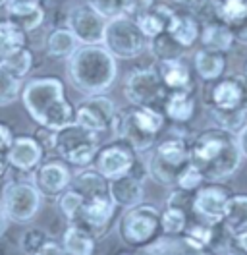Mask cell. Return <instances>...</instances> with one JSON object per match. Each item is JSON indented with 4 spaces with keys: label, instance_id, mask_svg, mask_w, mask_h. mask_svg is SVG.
<instances>
[{
    "label": "cell",
    "instance_id": "cell-1",
    "mask_svg": "<svg viewBox=\"0 0 247 255\" xmlns=\"http://www.w3.org/2000/svg\"><path fill=\"white\" fill-rule=\"evenodd\" d=\"M242 151L236 133L222 128H209L197 133L189 143V160L205 182H220L230 178L242 164Z\"/></svg>",
    "mask_w": 247,
    "mask_h": 255
},
{
    "label": "cell",
    "instance_id": "cell-2",
    "mask_svg": "<svg viewBox=\"0 0 247 255\" xmlns=\"http://www.w3.org/2000/svg\"><path fill=\"white\" fill-rule=\"evenodd\" d=\"M33 122L46 129H60L74 122L76 111L64 97V83L58 78H35L19 93Z\"/></svg>",
    "mask_w": 247,
    "mask_h": 255
},
{
    "label": "cell",
    "instance_id": "cell-3",
    "mask_svg": "<svg viewBox=\"0 0 247 255\" xmlns=\"http://www.w3.org/2000/svg\"><path fill=\"white\" fill-rule=\"evenodd\" d=\"M116 58L103 45H81L68 58V78L79 93L103 95L116 81Z\"/></svg>",
    "mask_w": 247,
    "mask_h": 255
},
{
    "label": "cell",
    "instance_id": "cell-4",
    "mask_svg": "<svg viewBox=\"0 0 247 255\" xmlns=\"http://www.w3.org/2000/svg\"><path fill=\"white\" fill-rule=\"evenodd\" d=\"M164 128V114L156 109L133 107L127 112H116L114 118V133L118 139H124L135 153L149 151L160 131Z\"/></svg>",
    "mask_w": 247,
    "mask_h": 255
},
{
    "label": "cell",
    "instance_id": "cell-5",
    "mask_svg": "<svg viewBox=\"0 0 247 255\" xmlns=\"http://www.w3.org/2000/svg\"><path fill=\"white\" fill-rule=\"evenodd\" d=\"M118 236L131 250H143L162 236L160 228V211L149 205L139 203L129 207L118 223Z\"/></svg>",
    "mask_w": 247,
    "mask_h": 255
},
{
    "label": "cell",
    "instance_id": "cell-6",
    "mask_svg": "<svg viewBox=\"0 0 247 255\" xmlns=\"http://www.w3.org/2000/svg\"><path fill=\"white\" fill-rule=\"evenodd\" d=\"M101 147V135L76 122L54 131V151L64 162L74 166H89Z\"/></svg>",
    "mask_w": 247,
    "mask_h": 255
},
{
    "label": "cell",
    "instance_id": "cell-7",
    "mask_svg": "<svg viewBox=\"0 0 247 255\" xmlns=\"http://www.w3.org/2000/svg\"><path fill=\"white\" fill-rule=\"evenodd\" d=\"M189 162V143L184 137H168L164 141H158L153 159L147 162V168L149 176L156 184L176 188L178 178Z\"/></svg>",
    "mask_w": 247,
    "mask_h": 255
},
{
    "label": "cell",
    "instance_id": "cell-8",
    "mask_svg": "<svg viewBox=\"0 0 247 255\" xmlns=\"http://www.w3.org/2000/svg\"><path fill=\"white\" fill-rule=\"evenodd\" d=\"M103 47L114 58L129 60L143 54L149 47V39L141 33L137 21L127 16H116L107 19V27L103 35Z\"/></svg>",
    "mask_w": 247,
    "mask_h": 255
},
{
    "label": "cell",
    "instance_id": "cell-9",
    "mask_svg": "<svg viewBox=\"0 0 247 255\" xmlns=\"http://www.w3.org/2000/svg\"><path fill=\"white\" fill-rule=\"evenodd\" d=\"M124 95L133 107H147V109L160 111L162 101L166 97V87L156 70L137 68L125 76Z\"/></svg>",
    "mask_w": 247,
    "mask_h": 255
},
{
    "label": "cell",
    "instance_id": "cell-10",
    "mask_svg": "<svg viewBox=\"0 0 247 255\" xmlns=\"http://www.w3.org/2000/svg\"><path fill=\"white\" fill-rule=\"evenodd\" d=\"M43 195L31 182H12L2 191V205L8 221L14 223H29L31 219L39 213Z\"/></svg>",
    "mask_w": 247,
    "mask_h": 255
},
{
    "label": "cell",
    "instance_id": "cell-11",
    "mask_svg": "<svg viewBox=\"0 0 247 255\" xmlns=\"http://www.w3.org/2000/svg\"><path fill=\"white\" fill-rule=\"evenodd\" d=\"M207 105L215 111H246L247 112V78L246 76H226L209 81Z\"/></svg>",
    "mask_w": 247,
    "mask_h": 255
},
{
    "label": "cell",
    "instance_id": "cell-12",
    "mask_svg": "<svg viewBox=\"0 0 247 255\" xmlns=\"http://www.w3.org/2000/svg\"><path fill=\"white\" fill-rule=\"evenodd\" d=\"M139 153L131 149L124 139H114L112 143L101 145L95 157V166L107 180H114L120 176L129 174L133 164L137 162Z\"/></svg>",
    "mask_w": 247,
    "mask_h": 255
},
{
    "label": "cell",
    "instance_id": "cell-13",
    "mask_svg": "<svg viewBox=\"0 0 247 255\" xmlns=\"http://www.w3.org/2000/svg\"><path fill=\"white\" fill-rule=\"evenodd\" d=\"M116 112H118L116 105L108 97L91 95L87 97L83 103H79L74 122L101 135L108 129H112Z\"/></svg>",
    "mask_w": 247,
    "mask_h": 255
},
{
    "label": "cell",
    "instance_id": "cell-14",
    "mask_svg": "<svg viewBox=\"0 0 247 255\" xmlns=\"http://www.w3.org/2000/svg\"><path fill=\"white\" fill-rule=\"evenodd\" d=\"M66 27L81 45H103L107 19L99 16L89 4H81L70 10Z\"/></svg>",
    "mask_w": 247,
    "mask_h": 255
},
{
    "label": "cell",
    "instance_id": "cell-15",
    "mask_svg": "<svg viewBox=\"0 0 247 255\" xmlns=\"http://www.w3.org/2000/svg\"><path fill=\"white\" fill-rule=\"evenodd\" d=\"M228 188H222L218 184H203L193 191V213L201 217L205 223L220 224L224 221L226 203L230 199Z\"/></svg>",
    "mask_w": 247,
    "mask_h": 255
},
{
    "label": "cell",
    "instance_id": "cell-16",
    "mask_svg": "<svg viewBox=\"0 0 247 255\" xmlns=\"http://www.w3.org/2000/svg\"><path fill=\"white\" fill-rule=\"evenodd\" d=\"M114 211H116V205L108 193L87 197L76 224H81L83 228H87L95 238H105L108 228L112 226Z\"/></svg>",
    "mask_w": 247,
    "mask_h": 255
},
{
    "label": "cell",
    "instance_id": "cell-17",
    "mask_svg": "<svg viewBox=\"0 0 247 255\" xmlns=\"http://www.w3.org/2000/svg\"><path fill=\"white\" fill-rule=\"evenodd\" d=\"M72 172L66 166V162L60 160H48L37 166L33 172V186L39 190L41 195L56 197L70 188Z\"/></svg>",
    "mask_w": 247,
    "mask_h": 255
},
{
    "label": "cell",
    "instance_id": "cell-18",
    "mask_svg": "<svg viewBox=\"0 0 247 255\" xmlns=\"http://www.w3.org/2000/svg\"><path fill=\"white\" fill-rule=\"evenodd\" d=\"M43 147L33 135H15L8 149V162L21 172H35L43 162Z\"/></svg>",
    "mask_w": 247,
    "mask_h": 255
},
{
    "label": "cell",
    "instance_id": "cell-19",
    "mask_svg": "<svg viewBox=\"0 0 247 255\" xmlns=\"http://www.w3.org/2000/svg\"><path fill=\"white\" fill-rule=\"evenodd\" d=\"M216 14L234 33V39L247 45V0H215Z\"/></svg>",
    "mask_w": 247,
    "mask_h": 255
},
{
    "label": "cell",
    "instance_id": "cell-20",
    "mask_svg": "<svg viewBox=\"0 0 247 255\" xmlns=\"http://www.w3.org/2000/svg\"><path fill=\"white\" fill-rule=\"evenodd\" d=\"M108 195L116 207L129 209L139 205L143 203V180H139L133 174L108 180Z\"/></svg>",
    "mask_w": 247,
    "mask_h": 255
},
{
    "label": "cell",
    "instance_id": "cell-21",
    "mask_svg": "<svg viewBox=\"0 0 247 255\" xmlns=\"http://www.w3.org/2000/svg\"><path fill=\"white\" fill-rule=\"evenodd\" d=\"M4 8H6L8 19L17 23L23 31L37 29L45 19V10L41 6V0H6Z\"/></svg>",
    "mask_w": 247,
    "mask_h": 255
},
{
    "label": "cell",
    "instance_id": "cell-22",
    "mask_svg": "<svg viewBox=\"0 0 247 255\" xmlns=\"http://www.w3.org/2000/svg\"><path fill=\"white\" fill-rule=\"evenodd\" d=\"M139 252L143 255H215L207 248L195 246L185 236H164V234Z\"/></svg>",
    "mask_w": 247,
    "mask_h": 255
},
{
    "label": "cell",
    "instance_id": "cell-23",
    "mask_svg": "<svg viewBox=\"0 0 247 255\" xmlns=\"http://www.w3.org/2000/svg\"><path fill=\"white\" fill-rule=\"evenodd\" d=\"M166 33L182 48H189L199 39V21L191 12H172L168 25H166Z\"/></svg>",
    "mask_w": 247,
    "mask_h": 255
},
{
    "label": "cell",
    "instance_id": "cell-24",
    "mask_svg": "<svg viewBox=\"0 0 247 255\" xmlns=\"http://www.w3.org/2000/svg\"><path fill=\"white\" fill-rule=\"evenodd\" d=\"M160 111L176 124H184L195 114V99L191 91H166Z\"/></svg>",
    "mask_w": 247,
    "mask_h": 255
},
{
    "label": "cell",
    "instance_id": "cell-25",
    "mask_svg": "<svg viewBox=\"0 0 247 255\" xmlns=\"http://www.w3.org/2000/svg\"><path fill=\"white\" fill-rule=\"evenodd\" d=\"M166 91H191V74L182 58L160 60L156 68Z\"/></svg>",
    "mask_w": 247,
    "mask_h": 255
},
{
    "label": "cell",
    "instance_id": "cell-26",
    "mask_svg": "<svg viewBox=\"0 0 247 255\" xmlns=\"http://www.w3.org/2000/svg\"><path fill=\"white\" fill-rule=\"evenodd\" d=\"M62 248L66 255H95L97 238L81 224H70L64 230Z\"/></svg>",
    "mask_w": 247,
    "mask_h": 255
},
{
    "label": "cell",
    "instance_id": "cell-27",
    "mask_svg": "<svg viewBox=\"0 0 247 255\" xmlns=\"http://www.w3.org/2000/svg\"><path fill=\"white\" fill-rule=\"evenodd\" d=\"M193 64H195V72L199 74L201 80L215 81L222 78V74L226 70V52L201 48L193 56Z\"/></svg>",
    "mask_w": 247,
    "mask_h": 255
},
{
    "label": "cell",
    "instance_id": "cell-28",
    "mask_svg": "<svg viewBox=\"0 0 247 255\" xmlns=\"http://www.w3.org/2000/svg\"><path fill=\"white\" fill-rule=\"evenodd\" d=\"M199 39L203 43V48H211V50H218V52H226L230 50L234 45V33L226 23H222L220 19L215 21H207L201 27Z\"/></svg>",
    "mask_w": 247,
    "mask_h": 255
},
{
    "label": "cell",
    "instance_id": "cell-29",
    "mask_svg": "<svg viewBox=\"0 0 247 255\" xmlns=\"http://www.w3.org/2000/svg\"><path fill=\"white\" fill-rule=\"evenodd\" d=\"M27 47V31H23L12 19L0 21V62L8 60L19 52L21 48Z\"/></svg>",
    "mask_w": 247,
    "mask_h": 255
},
{
    "label": "cell",
    "instance_id": "cell-30",
    "mask_svg": "<svg viewBox=\"0 0 247 255\" xmlns=\"http://www.w3.org/2000/svg\"><path fill=\"white\" fill-rule=\"evenodd\" d=\"M70 186L79 191L85 199L108 193V180L97 168H85V170L76 172V176H72Z\"/></svg>",
    "mask_w": 247,
    "mask_h": 255
},
{
    "label": "cell",
    "instance_id": "cell-31",
    "mask_svg": "<svg viewBox=\"0 0 247 255\" xmlns=\"http://www.w3.org/2000/svg\"><path fill=\"white\" fill-rule=\"evenodd\" d=\"M174 10H170L166 6H153L149 12H145L143 16H139L137 21L141 33L151 41L154 37H158L160 33L166 31V25H168V19L172 16Z\"/></svg>",
    "mask_w": 247,
    "mask_h": 255
},
{
    "label": "cell",
    "instance_id": "cell-32",
    "mask_svg": "<svg viewBox=\"0 0 247 255\" xmlns=\"http://www.w3.org/2000/svg\"><path fill=\"white\" fill-rule=\"evenodd\" d=\"M77 50V39L68 27L54 29L46 37V52L52 58H70Z\"/></svg>",
    "mask_w": 247,
    "mask_h": 255
},
{
    "label": "cell",
    "instance_id": "cell-33",
    "mask_svg": "<svg viewBox=\"0 0 247 255\" xmlns=\"http://www.w3.org/2000/svg\"><path fill=\"white\" fill-rule=\"evenodd\" d=\"M189 215L178 207H168L160 213V228L164 236H184L185 228L189 226Z\"/></svg>",
    "mask_w": 247,
    "mask_h": 255
},
{
    "label": "cell",
    "instance_id": "cell-34",
    "mask_svg": "<svg viewBox=\"0 0 247 255\" xmlns=\"http://www.w3.org/2000/svg\"><path fill=\"white\" fill-rule=\"evenodd\" d=\"M149 50L153 52V56L160 62V60H172V58H182L185 48H182L168 33H160L158 37H154L149 41Z\"/></svg>",
    "mask_w": 247,
    "mask_h": 255
},
{
    "label": "cell",
    "instance_id": "cell-35",
    "mask_svg": "<svg viewBox=\"0 0 247 255\" xmlns=\"http://www.w3.org/2000/svg\"><path fill=\"white\" fill-rule=\"evenodd\" d=\"M247 223V193H238L230 195L228 203H226V213H224V228L232 230L240 224Z\"/></svg>",
    "mask_w": 247,
    "mask_h": 255
},
{
    "label": "cell",
    "instance_id": "cell-36",
    "mask_svg": "<svg viewBox=\"0 0 247 255\" xmlns=\"http://www.w3.org/2000/svg\"><path fill=\"white\" fill-rule=\"evenodd\" d=\"M21 93V80H17L14 74L0 62V107L12 105Z\"/></svg>",
    "mask_w": 247,
    "mask_h": 255
},
{
    "label": "cell",
    "instance_id": "cell-37",
    "mask_svg": "<svg viewBox=\"0 0 247 255\" xmlns=\"http://www.w3.org/2000/svg\"><path fill=\"white\" fill-rule=\"evenodd\" d=\"M209 111L216 122V128H222L230 133H238L247 124L246 111H215V109H209Z\"/></svg>",
    "mask_w": 247,
    "mask_h": 255
},
{
    "label": "cell",
    "instance_id": "cell-38",
    "mask_svg": "<svg viewBox=\"0 0 247 255\" xmlns=\"http://www.w3.org/2000/svg\"><path fill=\"white\" fill-rule=\"evenodd\" d=\"M85 203V197L76 190H66L64 193H60V201H58V207L60 213L70 221V224H76L79 219V213L81 207Z\"/></svg>",
    "mask_w": 247,
    "mask_h": 255
},
{
    "label": "cell",
    "instance_id": "cell-39",
    "mask_svg": "<svg viewBox=\"0 0 247 255\" xmlns=\"http://www.w3.org/2000/svg\"><path fill=\"white\" fill-rule=\"evenodd\" d=\"M4 66L14 74L17 80H23L33 68V52L29 48H21L19 52H15L14 56H10L8 60H4Z\"/></svg>",
    "mask_w": 247,
    "mask_h": 255
},
{
    "label": "cell",
    "instance_id": "cell-40",
    "mask_svg": "<svg viewBox=\"0 0 247 255\" xmlns=\"http://www.w3.org/2000/svg\"><path fill=\"white\" fill-rule=\"evenodd\" d=\"M48 240H50V236L46 234L43 228H29V230H25L21 234L19 246H21V252L25 255H35Z\"/></svg>",
    "mask_w": 247,
    "mask_h": 255
},
{
    "label": "cell",
    "instance_id": "cell-41",
    "mask_svg": "<svg viewBox=\"0 0 247 255\" xmlns=\"http://www.w3.org/2000/svg\"><path fill=\"white\" fill-rule=\"evenodd\" d=\"M205 184V178L201 174L199 170L189 162L187 166L184 168V172L180 174L178 178V184H176V188H180V190H185V191H195L197 188H201Z\"/></svg>",
    "mask_w": 247,
    "mask_h": 255
},
{
    "label": "cell",
    "instance_id": "cell-42",
    "mask_svg": "<svg viewBox=\"0 0 247 255\" xmlns=\"http://www.w3.org/2000/svg\"><path fill=\"white\" fill-rule=\"evenodd\" d=\"M93 10L105 19L122 16V0H87Z\"/></svg>",
    "mask_w": 247,
    "mask_h": 255
},
{
    "label": "cell",
    "instance_id": "cell-43",
    "mask_svg": "<svg viewBox=\"0 0 247 255\" xmlns=\"http://www.w3.org/2000/svg\"><path fill=\"white\" fill-rule=\"evenodd\" d=\"M154 6V0H122V14L131 19H137Z\"/></svg>",
    "mask_w": 247,
    "mask_h": 255
},
{
    "label": "cell",
    "instance_id": "cell-44",
    "mask_svg": "<svg viewBox=\"0 0 247 255\" xmlns=\"http://www.w3.org/2000/svg\"><path fill=\"white\" fill-rule=\"evenodd\" d=\"M228 236H230V240L234 242V246H236L238 250H242V252L247 254V223L228 230Z\"/></svg>",
    "mask_w": 247,
    "mask_h": 255
},
{
    "label": "cell",
    "instance_id": "cell-45",
    "mask_svg": "<svg viewBox=\"0 0 247 255\" xmlns=\"http://www.w3.org/2000/svg\"><path fill=\"white\" fill-rule=\"evenodd\" d=\"M35 139H37L39 145L43 147V151H54V131H52V129L41 128Z\"/></svg>",
    "mask_w": 247,
    "mask_h": 255
},
{
    "label": "cell",
    "instance_id": "cell-46",
    "mask_svg": "<svg viewBox=\"0 0 247 255\" xmlns=\"http://www.w3.org/2000/svg\"><path fill=\"white\" fill-rule=\"evenodd\" d=\"M207 2H209V0H174V4H178L182 10L191 12V14H197Z\"/></svg>",
    "mask_w": 247,
    "mask_h": 255
},
{
    "label": "cell",
    "instance_id": "cell-47",
    "mask_svg": "<svg viewBox=\"0 0 247 255\" xmlns=\"http://www.w3.org/2000/svg\"><path fill=\"white\" fill-rule=\"evenodd\" d=\"M35 255H66V252H64V248L60 244H56L54 240H48Z\"/></svg>",
    "mask_w": 247,
    "mask_h": 255
},
{
    "label": "cell",
    "instance_id": "cell-48",
    "mask_svg": "<svg viewBox=\"0 0 247 255\" xmlns=\"http://www.w3.org/2000/svg\"><path fill=\"white\" fill-rule=\"evenodd\" d=\"M236 139H238V147H240V151H242V157L247 159V124L236 133Z\"/></svg>",
    "mask_w": 247,
    "mask_h": 255
},
{
    "label": "cell",
    "instance_id": "cell-49",
    "mask_svg": "<svg viewBox=\"0 0 247 255\" xmlns=\"http://www.w3.org/2000/svg\"><path fill=\"white\" fill-rule=\"evenodd\" d=\"M8 168H10V162H8V151L0 147V180H2L4 174L8 172Z\"/></svg>",
    "mask_w": 247,
    "mask_h": 255
},
{
    "label": "cell",
    "instance_id": "cell-50",
    "mask_svg": "<svg viewBox=\"0 0 247 255\" xmlns=\"http://www.w3.org/2000/svg\"><path fill=\"white\" fill-rule=\"evenodd\" d=\"M6 228H8V219H6V215H4V211L0 209V238L4 236V232H6Z\"/></svg>",
    "mask_w": 247,
    "mask_h": 255
},
{
    "label": "cell",
    "instance_id": "cell-51",
    "mask_svg": "<svg viewBox=\"0 0 247 255\" xmlns=\"http://www.w3.org/2000/svg\"><path fill=\"white\" fill-rule=\"evenodd\" d=\"M118 255H143L139 250H133V252H122V254H118Z\"/></svg>",
    "mask_w": 247,
    "mask_h": 255
},
{
    "label": "cell",
    "instance_id": "cell-52",
    "mask_svg": "<svg viewBox=\"0 0 247 255\" xmlns=\"http://www.w3.org/2000/svg\"><path fill=\"white\" fill-rule=\"evenodd\" d=\"M4 4H6V0H0V8H2V6H4Z\"/></svg>",
    "mask_w": 247,
    "mask_h": 255
},
{
    "label": "cell",
    "instance_id": "cell-53",
    "mask_svg": "<svg viewBox=\"0 0 247 255\" xmlns=\"http://www.w3.org/2000/svg\"><path fill=\"white\" fill-rule=\"evenodd\" d=\"M244 76H246V78H247V64H246V74H244Z\"/></svg>",
    "mask_w": 247,
    "mask_h": 255
},
{
    "label": "cell",
    "instance_id": "cell-54",
    "mask_svg": "<svg viewBox=\"0 0 247 255\" xmlns=\"http://www.w3.org/2000/svg\"><path fill=\"white\" fill-rule=\"evenodd\" d=\"M226 255H232V254H226Z\"/></svg>",
    "mask_w": 247,
    "mask_h": 255
},
{
    "label": "cell",
    "instance_id": "cell-55",
    "mask_svg": "<svg viewBox=\"0 0 247 255\" xmlns=\"http://www.w3.org/2000/svg\"><path fill=\"white\" fill-rule=\"evenodd\" d=\"M0 255H2V254H0Z\"/></svg>",
    "mask_w": 247,
    "mask_h": 255
}]
</instances>
